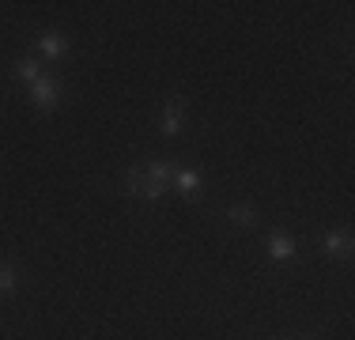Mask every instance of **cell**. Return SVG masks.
Listing matches in <instances>:
<instances>
[{"label": "cell", "instance_id": "1", "mask_svg": "<svg viewBox=\"0 0 355 340\" xmlns=\"http://www.w3.org/2000/svg\"><path fill=\"white\" fill-rule=\"evenodd\" d=\"M174 159H144V163H132L125 170V197L132 201H159L166 189H171V178H174Z\"/></svg>", "mask_w": 355, "mask_h": 340}, {"label": "cell", "instance_id": "2", "mask_svg": "<svg viewBox=\"0 0 355 340\" xmlns=\"http://www.w3.org/2000/svg\"><path fill=\"white\" fill-rule=\"evenodd\" d=\"M31 102H35L38 114H53V110H61L64 95H69V83L61 80L57 72H42L38 83H31Z\"/></svg>", "mask_w": 355, "mask_h": 340}, {"label": "cell", "instance_id": "3", "mask_svg": "<svg viewBox=\"0 0 355 340\" xmlns=\"http://www.w3.org/2000/svg\"><path fill=\"white\" fill-rule=\"evenodd\" d=\"M185 117H189V106H185L182 95H171L163 102V114H159V133L166 136V140H178V136L185 133Z\"/></svg>", "mask_w": 355, "mask_h": 340}, {"label": "cell", "instance_id": "4", "mask_svg": "<svg viewBox=\"0 0 355 340\" xmlns=\"http://www.w3.org/2000/svg\"><path fill=\"white\" fill-rule=\"evenodd\" d=\"M35 49H38V57L42 61H49V65H61L64 57H69V34L64 31H57V27H46L35 38Z\"/></svg>", "mask_w": 355, "mask_h": 340}, {"label": "cell", "instance_id": "5", "mask_svg": "<svg viewBox=\"0 0 355 340\" xmlns=\"http://www.w3.org/2000/svg\"><path fill=\"white\" fill-rule=\"evenodd\" d=\"M265 253H268L272 265H291V261L299 257V238H295L291 231H268Z\"/></svg>", "mask_w": 355, "mask_h": 340}, {"label": "cell", "instance_id": "6", "mask_svg": "<svg viewBox=\"0 0 355 340\" xmlns=\"http://www.w3.org/2000/svg\"><path fill=\"white\" fill-rule=\"evenodd\" d=\"M352 250H355L352 231H325L321 235V253H325L329 261H348Z\"/></svg>", "mask_w": 355, "mask_h": 340}, {"label": "cell", "instance_id": "7", "mask_svg": "<svg viewBox=\"0 0 355 340\" xmlns=\"http://www.w3.org/2000/svg\"><path fill=\"white\" fill-rule=\"evenodd\" d=\"M171 189L182 193L185 201H200V193H205V178H200L197 170H189V167H174Z\"/></svg>", "mask_w": 355, "mask_h": 340}, {"label": "cell", "instance_id": "8", "mask_svg": "<svg viewBox=\"0 0 355 340\" xmlns=\"http://www.w3.org/2000/svg\"><path fill=\"white\" fill-rule=\"evenodd\" d=\"M227 223L231 227H239V231H253V227L261 223V216H257V208L253 204H246V201H234V204H227Z\"/></svg>", "mask_w": 355, "mask_h": 340}, {"label": "cell", "instance_id": "9", "mask_svg": "<svg viewBox=\"0 0 355 340\" xmlns=\"http://www.w3.org/2000/svg\"><path fill=\"white\" fill-rule=\"evenodd\" d=\"M42 72H46V68H42V61H38L35 53H23V57H15V65H12V76H15L19 83H27V87H31V83H38V80H42Z\"/></svg>", "mask_w": 355, "mask_h": 340}, {"label": "cell", "instance_id": "10", "mask_svg": "<svg viewBox=\"0 0 355 340\" xmlns=\"http://www.w3.org/2000/svg\"><path fill=\"white\" fill-rule=\"evenodd\" d=\"M19 269L12 265V261H0V299H8V295L19 291Z\"/></svg>", "mask_w": 355, "mask_h": 340}, {"label": "cell", "instance_id": "11", "mask_svg": "<svg viewBox=\"0 0 355 340\" xmlns=\"http://www.w3.org/2000/svg\"><path fill=\"white\" fill-rule=\"evenodd\" d=\"M291 340H314V337H310V333H295Z\"/></svg>", "mask_w": 355, "mask_h": 340}]
</instances>
